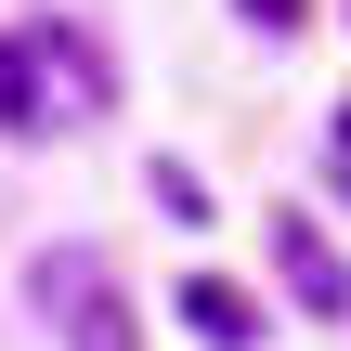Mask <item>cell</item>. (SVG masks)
<instances>
[{
	"instance_id": "5",
	"label": "cell",
	"mask_w": 351,
	"mask_h": 351,
	"mask_svg": "<svg viewBox=\"0 0 351 351\" xmlns=\"http://www.w3.org/2000/svg\"><path fill=\"white\" fill-rule=\"evenodd\" d=\"M326 156H339V182H351V104H339V130H326Z\"/></svg>"
},
{
	"instance_id": "3",
	"label": "cell",
	"mask_w": 351,
	"mask_h": 351,
	"mask_svg": "<svg viewBox=\"0 0 351 351\" xmlns=\"http://www.w3.org/2000/svg\"><path fill=\"white\" fill-rule=\"evenodd\" d=\"M274 261H287V287H300V313H351V261L326 247V234H313V221H300V208L274 221Z\"/></svg>"
},
{
	"instance_id": "1",
	"label": "cell",
	"mask_w": 351,
	"mask_h": 351,
	"mask_svg": "<svg viewBox=\"0 0 351 351\" xmlns=\"http://www.w3.org/2000/svg\"><path fill=\"white\" fill-rule=\"evenodd\" d=\"M39 313L65 326V351H130L117 287H104V261H91V247H52V261H39Z\"/></svg>"
},
{
	"instance_id": "2",
	"label": "cell",
	"mask_w": 351,
	"mask_h": 351,
	"mask_svg": "<svg viewBox=\"0 0 351 351\" xmlns=\"http://www.w3.org/2000/svg\"><path fill=\"white\" fill-rule=\"evenodd\" d=\"M52 26H26V39H0V130H65L78 104H52Z\"/></svg>"
},
{
	"instance_id": "6",
	"label": "cell",
	"mask_w": 351,
	"mask_h": 351,
	"mask_svg": "<svg viewBox=\"0 0 351 351\" xmlns=\"http://www.w3.org/2000/svg\"><path fill=\"white\" fill-rule=\"evenodd\" d=\"M247 13H261V26H300V0H247Z\"/></svg>"
},
{
	"instance_id": "4",
	"label": "cell",
	"mask_w": 351,
	"mask_h": 351,
	"mask_svg": "<svg viewBox=\"0 0 351 351\" xmlns=\"http://www.w3.org/2000/svg\"><path fill=\"white\" fill-rule=\"evenodd\" d=\"M182 326H195L208 351H261V300L221 287V274H182Z\"/></svg>"
}]
</instances>
